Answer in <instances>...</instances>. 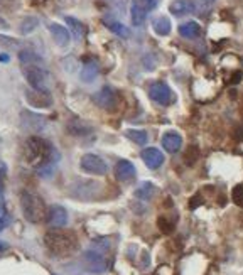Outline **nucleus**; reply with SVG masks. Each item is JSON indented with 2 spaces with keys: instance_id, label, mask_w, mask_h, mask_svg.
<instances>
[{
  "instance_id": "8",
  "label": "nucleus",
  "mask_w": 243,
  "mask_h": 275,
  "mask_svg": "<svg viewBox=\"0 0 243 275\" xmlns=\"http://www.w3.org/2000/svg\"><path fill=\"white\" fill-rule=\"evenodd\" d=\"M100 191V184L95 181H76V184H73L71 194L76 196L78 199H93L96 192Z\"/></svg>"
},
{
  "instance_id": "34",
  "label": "nucleus",
  "mask_w": 243,
  "mask_h": 275,
  "mask_svg": "<svg viewBox=\"0 0 243 275\" xmlns=\"http://www.w3.org/2000/svg\"><path fill=\"white\" fill-rule=\"evenodd\" d=\"M9 59L10 57L7 56V54H0V61H2V63H9Z\"/></svg>"
},
{
  "instance_id": "37",
  "label": "nucleus",
  "mask_w": 243,
  "mask_h": 275,
  "mask_svg": "<svg viewBox=\"0 0 243 275\" xmlns=\"http://www.w3.org/2000/svg\"><path fill=\"white\" fill-rule=\"evenodd\" d=\"M242 115H243V105H242Z\"/></svg>"
},
{
  "instance_id": "33",
  "label": "nucleus",
  "mask_w": 243,
  "mask_h": 275,
  "mask_svg": "<svg viewBox=\"0 0 243 275\" xmlns=\"http://www.w3.org/2000/svg\"><path fill=\"white\" fill-rule=\"evenodd\" d=\"M7 248H9V247H7V243H5V242H0V255L5 253Z\"/></svg>"
},
{
  "instance_id": "23",
  "label": "nucleus",
  "mask_w": 243,
  "mask_h": 275,
  "mask_svg": "<svg viewBox=\"0 0 243 275\" xmlns=\"http://www.w3.org/2000/svg\"><path fill=\"white\" fill-rule=\"evenodd\" d=\"M19 59L24 66H42V59L32 51H21L19 53Z\"/></svg>"
},
{
  "instance_id": "20",
  "label": "nucleus",
  "mask_w": 243,
  "mask_h": 275,
  "mask_svg": "<svg viewBox=\"0 0 243 275\" xmlns=\"http://www.w3.org/2000/svg\"><path fill=\"white\" fill-rule=\"evenodd\" d=\"M152 29H154V32H156L157 36H169V34H171V30H172L171 21H169V17H165V15H161V17L154 19Z\"/></svg>"
},
{
  "instance_id": "6",
  "label": "nucleus",
  "mask_w": 243,
  "mask_h": 275,
  "mask_svg": "<svg viewBox=\"0 0 243 275\" xmlns=\"http://www.w3.org/2000/svg\"><path fill=\"white\" fill-rule=\"evenodd\" d=\"M26 100L30 107L34 108H49L53 105V96L49 90H36V88H29L26 90Z\"/></svg>"
},
{
  "instance_id": "11",
  "label": "nucleus",
  "mask_w": 243,
  "mask_h": 275,
  "mask_svg": "<svg viewBox=\"0 0 243 275\" xmlns=\"http://www.w3.org/2000/svg\"><path fill=\"white\" fill-rule=\"evenodd\" d=\"M21 123L26 130H30V132H39L46 127L44 117L32 113V111H22L21 113Z\"/></svg>"
},
{
  "instance_id": "25",
  "label": "nucleus",
  "mask_w": 243,
  "mask_h": 275,
  "mask_svg": "<svg viewBox=\"0 0 243 275\" xmlns=\"http://www.w3.org/2000/svg\"><path fill=\"white\" fill-rule=\"evenodd\" d=\"M37 26H39V21H37V17H26L24 21H22L21 24V34H30L34 32V30L37 29Z\"/></svg>"
},
{
  "instance_id": "2",
  "label": "nucleus",
  "mask_w": 243,
  "mask_h": 275,
  "mask_svg": "<svg viewBox=\"0 0 243 275\" xmlns=\"http://www.w3.org/2000/svg\"><path fill=\"white\" fill-rule=\"evenodd\" d=\"M53 147L41 137H29L24 147V159L29 165L42 169L51 162Z\"/></svg>"
},
{
  "instance_id": "26",
  "label": "nucleus",
  "mask_w": 243,
  "mask_h": 275,
  "mask_svg": "<svg viewBox=\"0 0 243 275\" xmlns=\"http://www.w3.org/2000/svg\"><path fill=\"white\" fill-rule=\"evenodd\" d=\"M130 15H132V22L134 26H142L145 22V17H147V12H145L144 9H140V7L137 5H132V10H130Z\"/></svg>"
},
{
  "instance_id": "10",
  "label": "nucleus",
  "mask_w": 243,
  "mask_h": 275,
  "mask_svg": "<svg viewBox=\"0 0 243 275\" xmlns=\"http://www.w3.org/2000/svg\"><path fill=\"white\" fill-rule=\"evenodd\" d=\"M149 96L150 100H154L159 105H169L172 102V91L171 88L167 86L162 81H157V83H152L149 86Z\"/></svg>"
},
{
  "instance_id": "12",
  "label": "nucleus",
  "mask_w": 243,
  "mask_h": 275,
  "mask_svg": "<svg viewBox=\"0 0 243 275\" xmlns=\"http://www.w3.org/2000/svg\"><path fill=\"white\" fill-rule=\"evenodd\" d=\"M46 220L53 228H63L68 223V211L59 204H54L48 210V218Z\"/></svg>"
},
{
  "instance_id": "21",
  "label": "nucleus",
  "mask_w": 243,
  "mask_h": 275,
  "mask_svg": "<svg viewBox=\"0 0 243 275\" xmlns=\"http://www.w3.org/2000/svg\"><path fill=\"white\" fill-rule=\"evenodd\" d=\"M98 76V63L96 61H86L81 68V81L84 83H91Z\"/></svg>"
},
{
  "instance_id": "24",
  "label": "nucleus",
  "mask_w": 243,
  "mask_h": 275,
  "mask_svg": "<svg viewBox=\"0 0 243 275\" xmlns=\"http://www.w3.org/2000/svg\"><path fill=\"white\" fill-rule=\"evenodd\" d=\"M125 135L130 138V140L135 142V144H138V145L147 144V140H149V135H147V132H145V130L130 129V130H127V132H125Z\"/></svg>"
},
{
  "instance_id": "14",
  "label": "nucleus",
  "mask_w": 243,
  "mask_h": 275,
  "mask_svg": "<svg viewBox=\"0 0 243 275\" xmlns=\"http://www.w3.org/2000/svg\"><path fill=\"white\" fill-rule=\"evenodd\" d=\"M162 147H164L165 152H169V154L179 152L181 147H183V137L174 130L165 132V134L162 135Z\"/></svg>"
},
{
  "instance_id": "30",
  "label": "nucleus",
  "mask_w": 243,
  "mask_h": 275,
  "mask_svg": "<svg viewBox=\"0 0 243 275\" xmlns=\"http://www.w3.org/2000/svg\"><path fill=\"white\" fill-rule=\"evenodd\" d=\"M5 181H7V165L5 162L0 161V199L3 197V191H5Z\"/></svg>"
},
{
  "instance_id": "18",
  "label": "nucleus",
  "mask_w": 243,
  "mask_h": 275,
  "mask_svg": "<svg viewBox=\"0 0 243 275\" xmlns=\"http://www.w3.org/2000/svg\"><path fill=\"white\" fill-rule=\"evenodd\" d=\"M179 34L184 37V39H198L201 36V26L194 21H188L184 24L179 26Z\"/></svg>"
},
{
  "instance_id": "16",
  "label": "nucleus",
  "mask_w": 243,
  "mask_h": 275,
  "mask_svg": "<svg viewBox=\"0 0 243 275\" xmlns=\"http://www.w3.org/2000/svg\"><path fill=\"white\" fill-rule=\"evenodd\" d=\"M115 176H117V179L122 181V183H127V181L134 179L135 177V165L130 161L122 159V161H118L117 165H115Z\"/></svg>"
},
{
  "instance_id": "13",
  "label": "nucleus",
  "mask_w": 243,
  "mask_h": 275,
  "mask_svg": "<svg viewBox=\"0 0 243 275\" xmlns=\"http://www.w3.org/2000/svg\"><path fill=\"white\" fill-rule=\"evenodd\" d=\"M140 157L149 169H159L161 165L164 164V156H162V152L159 149H154V147H149V149L142 150Z\"/></svg>"
},
{
  "instance_id": "15",
  "label": "nucleus",
  "mask_w": 243,
  "mask_h": 275,
  "mask_svg": "<svg viewBox=\"0 0 243 275\" xmlns=\"http://www.w3.org/2000/svg\"><path fill=\"white\" fill-rule=\"evenodd\" d=\"M49 30H51V36L54 42H56L59 48H68L69 42H71V32L61 24H49Z\"/></svg>"
},
{
  "instance_id": "1",
  "label": "nucleus",
  "mask_w": 243,
  "mask_h": 275,
  "mask_svg": "<svg viewBox=\"0 0 243 275\" xmlns=\"http://www.w3.org/2000/svg\"><path fill=\"white\" fill-rule=\"evenodd\" d=\"M44 245L53 255H56V257H59V258H64L76 251V248H78V240H76V235L73 233V231L54 228V230L46 233Z\"/></svg>"
},
{
  "instance_id": "9",
  "label": "nucleus",
  "mask_w": 243,
  "mask_h": 275,
  "mask_svg": "<svg viewBox=\"0 0 243 275\" xmlns=\"http://www.w3.org/2000/svg\"><path fill=\"white\" fill-rule=\"evenodd\" d=\"M83 262H84V265H86V269L90 270V272H95V274L105 272L107 267H108L107 258L96 250H86L84 251Z\"/></svg>"
},
{
  "instance_id": "36",
  "label": "nucleus",
  "mask_w": 243,
  "mask_h": 275,
  "mask_svg": "<svg viewBox=\"0 0 243 275\" xmlns=\"http://www.w3.org/2000/svg\"><path fill=\"white\" fill-rule=\"evenodd\" d=\"M206 2H208V3H211V2H215V0H206Z\"/></svg>"
},
{
  "instance_id": "32",
  "label": "nucleus",
  "mask_w": 243,
  "mask_h": 275,
  "mask_svg": "<svg viewBox=\"0 0 243 275\" xmlns=\"http://www.w3.org/2000/svg\"><path fill=\"white\" fill-rule=\"evenodd\" d=\"M9 224V213H7L5 206L0 204V231H3Z\"/></svg>"
},
{
  "instance_id": "27",
  "label": "nucleus",
  "mask_w": 243,
  "mask_h": 275,
  "mask_svg": "<svg viewBox=\"0 0 243 275\" xmlns=\"http://www.w3.org/2000/svg\"><path fill=\"white\" fill-rule=\"evenodd\" d=\"M154 192H156V188L150 183H144V184H140V188H138L137 191H135V196L140 197V199H150Z\"/></svg>"
},
{
  "instance_id": "4",
  "label": "nucleus",
  "mask_w": 243,
  "mask_h": 275,
  "mask_svg": "<svg viewBox=\"0 0 243 275\" xmlns=\"http://www.w3.org/2000/svg\"><path fill=\"white\" fill-rule=\"evenodd\" d=\"M80 167L86 174H95V176H105L108 165L100 156L96 154H84L80 161Z\"/></svg>"
},
{
  "instance_id": "7",
  "label": "nucleus",
  "mask_w": 243,
  "mask_h": 275,
  "mask_svg": "<svg viewBox=\"0 0 243 275\" xmlns=\"http://www.w3.org/2000/svg\"><path fill=\"white\" fill-rule=\"evenodd\" d=\"M93 100H95L96 105H98L100 108H103V110H107V111H115L118 108L117 93L111 90V88H108V86L102 88L98 93H95Z\"/></svg>"
},
{
  "instance_id": "3",
  "label": "nucleus",
  "mask_w": 243,
  "mask_h": 275,
  "mask_svg": "<svg viewBox=\"0 0 243 275\" xmlns=\"http://www.w3.org/2000/svg\"><path fill=\"white\" fill-rule=\"evenodd\" d=\"M21 206L24 218L30 223H42L48 218V208L44 199L34 191H24L21 194Z\"/></svg>"
},
{
  "instance_id": "29",
  "label": "nucleus",
  "mask_w": 243,
  "mask_h": 275,
  "mask_svg": "<svg viewBox=\"0 0 243 275\" xmlns=\"http://www.w3.org/2000/svg\"><path fill=\"white\" fill-rule=\"evenodd\" d=\"M132 2L134 5L144 9L145 12H150V10H154L157 7V0H132Z\"/></svg>"
},
{
  "instance_id": "17",
  "label": "nucleus",
  "mask_w": 243,
  "mask_h": 275,
  "mask_svg": "<svg viewBox=\"0 0 243 275\" xmlns=\"http://www.w3.org/2000/svg\"><path fill=\"white\" fill-rule=\"evenodd\" d=\"M194 10H196V7L191 0H172V2L169 3V12L172 15H176V17H183V15L192 14Z\"/></svg>"
},
{
  "instance_id": "22",
  "label": "nucleus",
  "mask_w": 243,
  "mask_h": 275,
  "mask_svg": "<svg viewBox=\"0 0 243 275\" xmlns=\"http://www.w3.org/2000/svg\"><path fill=\"white\" fill-rule=\"evenodd\" d=\"M64 21H66V24H68V30L73 34V36H75V39L81 41V37H83V34H84L83 24H81V22L76 17H71V15L64 17Z\"/></svg>"
},
{
  "instance_id": "19",
  "label": "nucleus",
  "mask_w": 243,
  "mask_h": 275,
  "mask_svg": "<svg viewBox=\"0 0 243 275\" xmlns=\"http://www.w3.org/2000/svg\"><path fill=\"white\" fill-rule=\"evenodd\" d=\"M103 24L108 27V30H111L113 34H117V36L120 37H130V30L127 26H123L120 21H117V19L113 17H103Z\"/></svg>"
},
{
  "instance_id": "35",
  "label": "nucleus",
  "mask_w": 243,
  "mask_h": 275,
  "mask_svg": "<svg viewBox=\"0 0 243 275\" xmlns=\"http://www.w3.org/2000/svg\"><path fill=\"white\" fill-rule=\"evenodd\" d=\"M0 27H3V29H7V27H9V24H7V21L3 17H0Z\"/></svg>"
},
{
  "instance_id": "5",
  "label": "nucleus",
  "mask_w": 243,
  "mask_h": 275,
  "mask_svg": "<svg viewBox=\"0 0 243 275\" xmlns=\"http://www.w3.org/2000/svg\"><path fill=\"white\" fill-rule=\"evenodd\" d=\"M24 76L30 88L36 90H48V73L42 66H24Z\"/></svg>"
},
{
  "instance_id": "28",
  "label": "nucleus",
  "mask_w": 243,
  "mask_h": 275,
  "mask_svg": "<svg viewBox=\"0 0 243 275\" xmlns=\"http://www.w3.org/2000/svg\"><path fill=\"white\" fill-rule=\"evenodd\" d=\"M231 199L237 206L243 208V184H237L231 189Z\"/></svg>"
},
{
  "instance_id": "31",
  "label": "nucleus",
  "mask_w": 243,
  "mask_h": 275,
  "mask_svg": "<svg viewBox=\"0 0 243 275\" xmlns=\"http://www.w3.org/2000/svg\"><path fill=\"white\" fill-rule=\"evenodd\" d=\"M157 224H159L161 231H164V233H171V231L174 230V223L169 221L165 216H161V218L157 220Z\"/></svg>"
}]
</instances>
